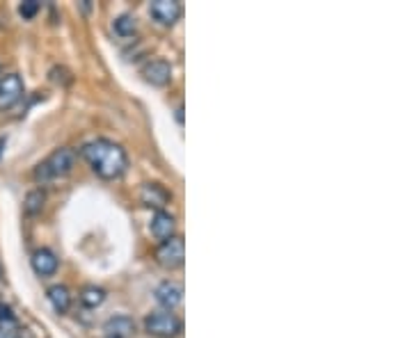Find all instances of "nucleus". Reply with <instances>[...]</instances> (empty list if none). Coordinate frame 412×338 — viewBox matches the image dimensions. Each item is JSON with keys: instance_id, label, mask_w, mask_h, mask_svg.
<instances>
[{"instance_id": "nucleus-4", "label": "nucleus", "mask_w": 412, "mask_h": 338, "mask_svg": "<svg viewBox=\"0 0 412 338\" xmlns=\"http://www.w3.org/2000/svg\"><path fill=\"white\" fill-rule=\"evenodd\" d=\"M183 258H186V244H183L181 235H172V238L163 240L161 247L156 249V261L167 270L181 268Z\"/></svg>"}, {"instance_id": "nucleus-17", "label": "nucleus", "mask_w": 412, "mask_h": 338, "mask_svg": "<svg viewBox=\"0 0 412 338\" xmlns=\"http://www.w3.org/2000/svg\"><path fill=\"white\" fill-rule=\"evenodd\" d=\"M44 201H46V194L41 190H30L25 194V201H23V211L25 215H37L41 213V208H44Z\"/></svg>"}, {"instance_id": "nucleus-7", "label": "nucleus", "mask_w": 412, "mask_h": 338, "mask_svg": "<svg viewBox=\"0 0 412 338\" xmlns=\"http://www.w3.org/2000/svg\"><path fill=\"white\" fill-rule=\"evenodd\" d=\"M154 297L163 308L172 311V308H176L183 302V286L176 284V282H163V284L156 286Z\"/></svg>"}, {"instance_id": "nucleus-19", "label": "nucleus", "mask_w": 412, "mask_h": 338, "mask_svg": "<svg viewBox=\"0 0 412 338\" xmlns=\"http://www.w3.org/2000/svg\"><path fill=\"white\" fill-rule=\"evenodd\" d=\"M5 145H7V140H5V138H0V156H3V151H5Z\"/></svg>"}, {"instance_id": "nucleus-6", "label": "nucleus", "mask_w": 412, "mask_h": 338, "mask_svg": "<svg viewBox=\"0 0 412 338\" xmlns=\"http://www.w3.org/2000/svg\"><path fill=\"white\" fill-rule=\"evenodd\" d=\"M183 7L176 0H154L149 5V14H152L154 21H158L161 25H172L181 19Z\"/></svg>"}, {"instance_id": "nucleus-11", "label": "nucleus", "mask_w": 412, "mask_h": 338, "mask_svg": "<svg viewBox=\"0 0 412 338\" xmlns=\"http://www.w3.org/2000/svg\"><path fill=\"white\" fill-rule=\"evenodd\" d=\"M32 270L37 272L39 277H51L58 272V258L51 249L41 247L32 254Z\"/></svg>"}, {"instance_id": "nucleus-2", "label": "nucleus", "mask_w": 412, "mask_h": 338, "mask_svg": "<svg viewBox=\"0 0 412 338\" xmlns=\"http://www.w3.org/2000/svg\"><path fill=\"white\" fill-rule=\"evenodd\" d=\"M76 165V151L69 147L55 149L51 156L44 158L37 167H34V181L37 183H51L55 178L67 176Z\"/></svg>"}, {"instance_id": "nucleus-12", "label": "nucleus", "mask_w": 412, "mask_h": 338, "mask_svg": "<svg viewBox=\"0 0 412 338\" xmlns=\"http://www.w3.org/2000/svg\"><path fill=\"white\" fill-rule=\"evenodd\" d=\"M152 233L156 235L158 240H167L174 235V229H176V222H174V215H169L165 211H156V215L152 218Z\"/></svg>"}, {"instance_id": "nucleus-3", "label": "nucleus", "mask_w": 412, "mask_h": 338, "mask_svg": "<svg viewBox=\"0 0 412 338\" xmlns=\"http://www.w3.org/2000/svg\"><path fill=\"white\" fill-rule=\"evenodd\" d=\"M145 329L147 334L158 336V338H172L181 334V320L174 313H152L145 318Z\"/></svg>"}, {"instance_id": "nucleus-8", "label": "nucleus", "mask_w": 412, "mask_h": 338, "mask_svg": "<svg viewBox=\"0 0 412 338\" xmlns=\"http://www.w3.org/2000/svg\"><path fill=\"white\" fill-rule=\"evenodd\" d=\"M142 76H145L147 83L156 85V87H163V85H167L172 81V67H169V62H165V60H154V62L145 64Z\"/></svg>"}, {"instance_id": "nucleus-14", "label": "nucleus", "mask_w": 412, "mask_h": 338, "mask_svg": "<svg viewBox=\"0 0 412 338\" xmlns=\"http://www.w3.org/2000/svg\"><path fill=\"white\" fill-rule=\"evenodd\" d=\"M48 302H51V306L58 313H67L71 306V295L65 286H60V284L51 286V288H48Z\"/></svg>"}, {"instance_id": "nucleus-1", "label": "nucleus", "mask_w": 412, "mask_h": 338, "mask_svg": "<svg viewBox=\"0 0 412 338\" xmlns=\"http://www.w3.org/2000/svg\"><path fill=\"white\" fill-rule=\"evenodd\" d=\"M83 158L87 160V165L94 169L96 176L105 178V181H112V178H119L129 167V156L126 151L117 145V142L110 140H94L87 142L81 149Z\"/></svg>"}, {"instance_id": "nucleus-21", "label": "nucleus", "mask_w": 412, "mask_h": 338, "mask_svg": "<svg viewBox=\"0 0 412 338\" xmlns=\"http://www.w3.org/2000/svg\"><path fill=\"white\" fill-rule=\"evenodd\" d=\"M0 272H3V268H0Z\"/></svg>"}, {"instance_id": "nucleus-10", "label": "nucleus", "mask_w": 412, "mask_h": 338, "mask_svg": "<svg viewBox=\"0 0 412 338\" xmlns=\"http://www.w3.org/2000/svg\"><path fill=\"white\" fill-rule=\"evenodd\" d=\"M105 338H131L136 334V322L129 315H112L103 325Z\"/></svg>"}, {"instance_id": "nucleus-15", "label": "nucleus", "mask_w": 412, "mask_h": 338, "mask_svg": "<svg viewBox=\"0 0 412 338\" xmlns=\"http://www.w3.org/2000/svg\"><path fill=\"white\" fill-rule=\"evenodd\" d=\"M112 30H115V34H119V37H133L138 30V21L131 17V14H122V17H117L115 21H112Z\"/></svg>"}, {"instance_id": "nucleus-9", "label": "nucleus", "mask_w": 412, "mask_h": 338, "mask_svg": "<svg viewBox=\"0 0 412 338\" xmlns=\"http://www.w3.org/2000/svg\"><path fill=\"white\" fill-rule=\"evenodd\" d=\"M140 199H142V204H147L149 208L163 211V208L169 204V192L158 183H145L140 188Z\"/></svg>"}, {"instance_id": "nucleus-20", "label": "nucleus", "mask_w": 412, "mask_h": 338, "mask_svg": "<svg viewBox=\"0 0 412 338\" xmlns=\"http://www.w3.org/2000/svg\"><path fill=\"white\" fill-rule=\"evenodd\" d=\"M0 78H3V67H0Z\"/></svg>"}, {"instance_id": "nucleus-5", "label": "nucleus", "mask_w": 412, "mask_h": 338, "mask_svg": "<svg viewBox=\"0 0 412 338\" xmlns=\"http://www.w3.org/2000/svg\"><path fill=\"white\" fill-rule=\"evenodd\" d=\"M23 96V81L17 74H5L0 78V110H10Z\"/></svg>"}, {"instance_id": "nucleus-13", "label": "nucleus", "mask_w": 412, "mask_h": 338, "mask_svg": "<svg viewBox=\"0 0 412 338\" xmlns=\"http://www.w3.org/2000/svg\"><path fill=\"white\" fill-rule=\"evenodd\" d=\"M0 338H21V327L12 308L0 304Z\"/></svg>"}, {"instance_id": "nucleus-18", "label": "nucleus", "mask_w": 412, "mask_h": 338, "mask_svg": "<svg viewBox=\"0 0 412 338\" xmlns=\"http://www.w3.org/2000/svg\"><path fill=\"white\" fill-rule=\"evenodd\" d=\"M39 12V3L37 0H23V3L19 5V14L23 19H34V14Z\"/></svg>"}, {"instance_id": "nucleus-16", "label": "nucleus", "mask_w": 412, "mask_h": 338, "mask_svg": "<svg viewBox=\"0 0 412 338\" xmlns=\"http://www.w3.org/2000/svg\"><path fill=\"white\" fill-rule=\"evenodd\" d=\"M81 302H83V306H87V308L101 306L105 302V291L99 288V286H85L81 293Z\"/></svg>"}]
</instances>
